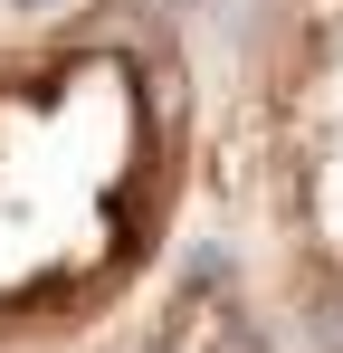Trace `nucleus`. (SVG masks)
<instances>
[{"label": "nucleus", "mask_w": 343, "mask_h": 353, "mask_svg": "<svg viewBox=\"0 0 343 353\" xmlns=\"http://www.w3.org/2000/svg\"><path fill=\"white\" fill-rule=\"evenodd\" d=\"M210 230L286 353H343V0H191Z\"/></svg>", "instance_id": "1"}]
</instances>
